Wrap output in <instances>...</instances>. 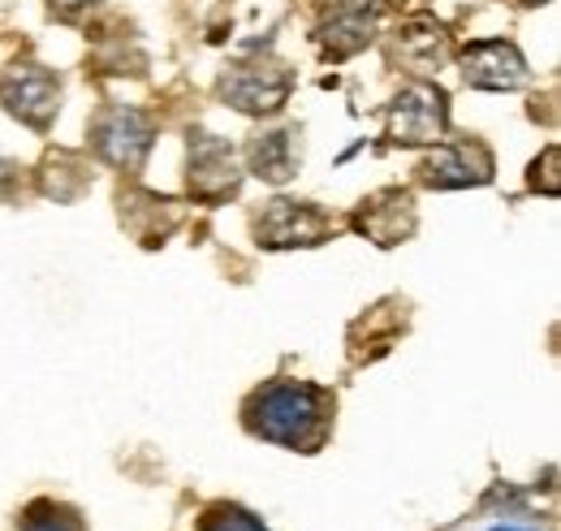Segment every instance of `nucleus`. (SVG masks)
<instances>
[{
	"mask_svg": "<svg viewBox=\"0 0 561 531\" xmlns=\"http://www.w3.org/2000/svg\"><path fill=\"white\" fill-rule=\"evenodd\" d=\"M186 182H191V195H195L199 203H225L238 195V187H242V169H238V156H233L229 138H216V134L191 138Z\"/></svg>",
	"mask_w": 561,
	"mask_h": 531,
	"instance_id": "6",
	"label": "nucleus"
},
{
	"mask_svg": "<svg viewBox=\"0 0 561 531\" xmlns=\"http://www.w3.org/2000/svg\"><path fill=\"white\" fill-rule=\"evenodd\" d=\"M527 4H545V0H527Z\"/></svg>",
	"mask_w": 561,
	"mask_h": 531,
	"instance_id": "17",
	"label": "nucleus"
},
{
	"mask_svg": "<svg viewBox=\"0 0 561 531\" xmlns=\"http://www.w3.org/2000/svg\"><path fill=\"white\" fill-rule=\"evenodd\" d=\"M371 31H376V18H371L367 9H358V4H337L333 18L320 26V44H324L329 57L342 61V57H354L358 48L371 44Z\"/></svg>",
	"mask_w": 561,
	"mask_h": 531,
	"instance_id": "12",
	"label": "nucleus"
},
{
	"mask_svg": "<svg viewBox=\"0 0 561 531\" xmlns=\"http://www.w3.org/2000/svg\"><path fill=\"white\" fill-rule=\"evenodd\" d=\"M289 91H294V74L285 66H233L220 78V95L251 117L277 113L289 100Z\"/></svg>",
	"mask_w": 561,
	"mask_h": 531,
	"instance_id": "8",
	"label": "nucleus"
},
{
	"mask_svg": "<svg viewBox=\"0 0 561 531\" xmlns=\"http://www.w3.org/2000/svg\"><path fill=\"white\" fill-rule=\"evenodd\" d=\"M333 216L320 212L316 203L277 200L255 216V238L268 251H289V247H320L333 234Z\"/></svg>",
	"mask_w": 561,
	"mask_h": 531,
	"instance_id": "5",
	"label": "nucleus"
},
{
	"mask_svg": "<svg viewBox=\"0 0 561 531\" xmlns=\"http://www.w3.org/2000/svg\"><path fill=\"white\" fill-rule=\"evenodd\" d=\"M156 143V126L142 109L130 104H104L91 122V147L104 165L122 169V173H139L147 151Z\"/></svg>",
	"mask_w": 561,
	"mask_h": 531,
	"instance_id": "3",
	"label": "nucleus"
},
{
	"mask_svg": "<svg viewBox=\"0 0 561 531\" xmlns=\"http://www.w3.org/2000/svg\"><path fill=\"white\" fill-rule=\"evenodd\" d=\"M423 187L436 191H462V187H489L492 182V151L480 138H458V143H440L436 156H427L420 165Z\"/></svg>",
	"mask_w": 561,
	"mask_h": 531,
	"instance_id": "7",
	"label": "nucleus"
},
{
	"mask_svg": "<svg viewBox=\"0 0 561 531\" xmlns=\"http://www.w3.org/2000/svg\"><path fill=\"white\" fill-rule=\"evenodd\" d=\"M242 415L260 441L311 454L324 445V437L333 428V398H329V389H320L311 381H273L247 398Z\"/></svg>",
	"mask_w": 561,
	"mask_h": 531,
	"instance_id": "1",
	"label": "nucleus"
},
{
	"mask_svg": "<svg viewBox=\"0 0 561 531\" xmlns=\"http://www.w3.org/2000/svg\"><path fill=\"white\" fill-rule=\"evenodd\" d=\"M354 229L367 234L376 247H398L415 234V200L411 191H380L371 200L358 203Z\"/></svg>",
	"mask_w": 561,
	"mask_h": 531,
	"instance_id": "10",
	"label": "nucleus"
},
{
	"mask_svg": "<svg viewBox=\"0 0 561 531\" xmlns=\"http://www.w3.org/2000/svg\"><path fill=\"white\" fill-rule=\"evenodd\" d=\"M449 131V100L440 87L432 82H411L393 95V104L385 109V134L398 147H423V143H440Z\"/></svg>",
	"mask_w": 561,
	"mask_h": 531,
	"instance_id": "4",
	"label": "nucleus"
},
{
	"mask_svg": "<svg viewBox=\"0 0 561 531\" xmlns=\"http://www.w3.org/2000/svg\"><path fill=\"white\" fill-rule=\"evenodd\" d=\"M462 78L480 91H518L527 82V61L510 39H476L462 48Z\"/></svg>",
	"mask_w": 561,
	"mask_h": 531,
	"instance_id": "9",
	"label": "nucleus"
},
{
	"mask_svg": "<svg viewBox=\"0 0 561 531\" xmlns=\"http://www.w3.org/2000/svg\"><path fill=\"white\" fill-rule=\"evenodd\" d=\"M298 160H302V147H298V126H285V131H268L255 134L251 147H247V165L255 178L264 182H289L298 173Z\"/></svg>",
	"mask_w": 561,
	"mask_h": 531,
	"instance_id": "11",
	"label": "nucleus"
},
{
	"mask_svg": "<svg viewBox=\"0 0 561 531\" xmlns=\"http://www.w3.org/2000/svg\"><path fill=\"white\" fill-rule=\"evenodd\" d=\"M100 0H48V13L61 18V22H78L82 13H91Z\"/></svg>",
	"mask_w": 561,
	"mask_h": 531,
	"instance_id": "15",
	"label": "nucleus"
},
{
	"mask_svg": "<svg viewBox=\"0 0 561 531\" xmlns=\"http://www.w3.org/2000/svg\"><path fill=\"white\" fill-rule=\"evenodd\" d=\"M199 531H268L255 515H247L242 506H211L204 515Z\"/></svg>",
	"mask_w": 561,
	"mask_h": 531,
	"instance_id": "14",
	"label": "nucleus"
},
{
	"mask_svg": "<svg viewBox=\"0 0 561 531\" xmlns=\"http://www.w3.org/2000/svg\"><path fill=\"white\" fill-rule=\"evenodd\" d=\"M18 531H87V528H82V519L73 515L70 506L35 501V506L26 510V519H22V528Z\"/></svg>",
	"mask_w": 561,
	"mask_h": 531,
	"instance_id": "13",
	"label": "nucleus"
},
{
	"mask_svg": "<svg viewBox=\"0 0 561 531\" xmlns=\"http://www.w3.org/2000/svg\"><path fill=\"white\" fill-rule=\"evenodd\" d=\"M492 531H527V528H492Z\"/></svg>",
	"mask_w": 561,
	"mask_h": 531,
	"instance_id": "16",
	"label": "nucleus"
},
{
	"mask_svg": "<svg viewBox=\"0 0 561 531\" xmlns=\"http://www.w3.org/2000/svg\"><path fill=\"white\" fill-rule=\"evenodd\" d=\"M0 109L31 131H48L61 113V78L39 61H13L0 74Z\"/></svg>",
	"mask_w": 561,
	"mask_h": 531,
	"instance_id": "2",
	"label": "nucleus"
}]
</instances>
